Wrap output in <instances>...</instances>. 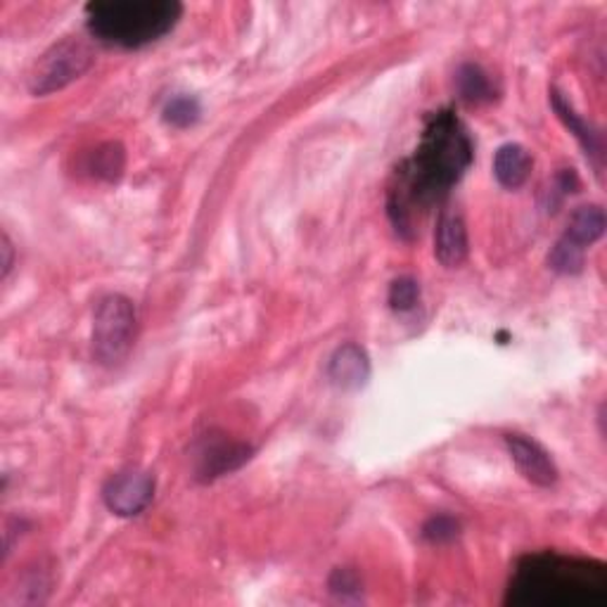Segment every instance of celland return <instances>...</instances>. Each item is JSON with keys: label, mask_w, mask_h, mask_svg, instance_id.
<instances>
[{"label": "cell", "mask_w": 607, "mask_h": 607, "mask_svg": "<svg viewBox=\"0 0 607 607\" xmlns=\"http://www.w3.org/2000/svg\"><path fill=\"white\" fill-rule=\"evenodd\" d=\"M472 140L454 112H437L430 116L420 146L394 176L390 188V218L396 232L410 238L413 218L428 212L454 188L472 164Z\"/></svg>", "instance_id": "obj_1"}, {"label": "cell", "mask_w": 607, "mask_h": 607, "mask_svg": "<svg viewBox=\"0 0 607 607\" xmlns=\"http://www.w3.org/2000/svg\"><path fill=\"white\" fill-rule=\"evenodd\" d=\"M510 607H605L607 567L562 553L524 555L506 593Z\"/></svg>", "instance_id": "obj_2"}, {"label": "cell", "mask_w": 607, "mask_h": 607, "mask_svg": "<svg viewBox=\"0 0 607 607\" xmlns=\"http://www.w3.org/2000/svg\"><path fill=\"white\" fill-rule=\"evenodd\" d=\"M180 15L178 0H96L86 5V27L100 43L136 50L169 34Z\"/></svg>", "instance_id": "obj_3"}, {"label": "cell", "mask_w": 607, "mask_h": 607, "mask_svg": "<svg viewBox=\"0 0 607 607\" xmlns=\"http://www.w3.org/2000/svg\"><path fill=\"white\" fill-rule=\"evenodd\" d=\"M138 314L134 302L124 294L100 300L93 320V352L100 364L114 366L126 358L136 342Z\"/></svg>", "instance_id": "obj_4"}, {"label": "cell", "mask_w": 607, "mask_h": 607, "mask_svg": "<svg viewBox=\"0 0 607 607\" xmlns=\"http://www.w3.org/2000/svg\"><path fill=\"white\" fill-rule=\"evenodd\" d=\"M90 64H93V53H90V48L84 41H79V38H67V41L50 48L48 53L36 62L29 79L31 93L34 96L55 93V90L79 79Z\"/></svg>", "instance_id": "obj_5"}, {"label": "cell", "mask_w": 607, "mask_h": 607, "mask_svg": "<svg viewBox=\"0 0 607 607\" xmlns=\"http://www.w3.org/2000/svg\"><path fill=\"white\" fill-rule=\"evenodd\" d=\"M252 454V446L228 439L226 434H206L195 446V477L200 482L218 480V477L240 470Z\"/></svg>", "instance_id": "obj_6"}, {"label": "cell", "mask_w": 607, "mask_h": 607, "mask_svg": "<svg viewBox=\"0 0 607 607\" xmlns=\"http://www.w3.org/2000/svg\"><path fill=\"white\" fill-rule=\"evenodd\" d=\"M154 496V477L143 470H124L114 475L102 489L105 506L119 518H136L143 513Z\"/></svg>", "instance_id": "obj_7"}, {"label": "cell", "mask_w": 607, "mask_h": 607, "mask_svg": "<svg viewBox=\"0 0 607 607\" xmlns=\"http://www.w3.org/2000/svg\"><path fill=\"white\" fill-rule=\"evenodd\" d=\"M506 446L513 463L536 486H553L558 482V468L548 451L524 434H506Z\"/></svg>", "instance_id": "obj_8"}, {"label": "cell", "mask_w": 607, "mask_h": 607, "mask_svg": "<svg viewBox=\"0 0 607 607\" xmlns=\"http://www.w3.org/2000/svg\"><path fill=\"white\" fill-rule=\"evenodd\" d=\"M328 378L342 392L361 390L370 378V358L366 349L354 342L342 344L338 352L330 356Z\"/></svg>", "instance_id": "obj_9"}, {"label": "cell", "mask_w": 607, "mask_h": 607, "mask_svg": "<svg viewBox=\"0 0 607 607\" xmlns=\"http://www.w3.org/2000/svg\"><path fill=\"white\" fill-rule=\"evenodd\" d=\"M434 256L446 268H458L468 260V228L458 214H442L434 232Z\"/></svg>", "instance_id": "obj_10"}, {"label": "cell", "mask_w": 607, "mask_h": 607, "mask_svg": "<svg viewBox=\"0 0 607 607\" xmlns=\"http://www.w3.org/2000/svg\"><path fill=\"white\" fill-rule=\"evenodd\" d=\"M534 160L529 150L520 143H506L501 146L494 154V176L503 188L518 190L527 184V178L532 176Z\"/></svg>", "instance_id": "obj_11"}, {"label": "cell", "mask_w": 607, "mask_h": 607, "mask_svg": "<svg viewBox=\"0 0 607 607\" xmlns=\"http://www.w3.org/2000/svg\"><path fill=\"white\" fill-rule=\"evenodd\" d=\"M551 105H553L555 112H558L560 122L574 134V138L579 140L581 148L586 150L589 157L596 160V166L600 169V160H603L600 134L596 131V128H591L584 119H581V116L574 112V108L562 98V93H558V90H551Z\"/></svg>", "instance_id": "obj_12"}, {"label": "cell", "mask_w": 607, "mask_h": 607, "mask_svg": "<svg viewBox=\"0 0 607 607\" xmlns=\"http://www.w3.org/2000/svg\"><path fill=\"white\" fill-rule=\"evenodd\" d=\"M603 232H605V212L598 204H586L574 210L562 238L567 242H572L574 248L586 250L593 242H598L603 238Z\"/></svg>", "instance_id": "obj_13"}, {"label": "cell", "mask_w": 607, "mask_h": 607, "mask_svg": "<svg viewBox=\"0 0 607 607\" xmlns=\"http://www.w3.org/2000/svg\"><path fill=\"white\" fill-rule=\"evenodd\" d=\"M456 88L458 96L470 105H482V102H492L496 98L494 84L480 64H463L456 72Z\"/></svg>", "instance_id": "obj_14"}, {"label": "cell", "mask_w": 607, "mask_h": 607, "mask_svg": "<svg viewBox=\"0 0 607 607\" xmlns=\"http://www.w3.org/2000/svg\"><path fill=\"white\" fill-rule=\"evenodd\" d=\"M90 172L102 180H116L124 172V148L119 143H108L93 152Z\"/></svg>", "instance_id": "obj_15"}, {"label": "cell", "mask_w": 607, "mask_h": 607, "mask_svg": "<svg viewBox=\"0 0 607 607\" xmlns=\"http://www.w3.org/2000/svg\"><path fill=\"white\" fill-rule=\"evenodd\" d=\"M548 266L555 270V274L577 276L584 270V250H579L572 242L560 238L548 254Z\"/></svg>", "instance_id": "obj_16"}, {"label": "cell", "mask_w": 607, "mask_h": 607, "mask_svg": "<svg viewBox=\"0 0 607 607\" xmlns=\"http://www.w3.org/2000/svg\"><path fill=\"white\" fill-rule=\"evenodd\" d=\"M200 102L190 96H178L174 98L169 105L164 108V122L172 124L176 128H186L192 126L200 119Z\"/></svg>", "instance_id": "obj_17"}, {"label": "cell", "mask_w": 607, "mask_h": 607, "mask_svg": "<svg viewBox=\"0 0 607 607\" xmlns=\"http://www.w3.org/2000/svg\"><path fill=\"white\" fill-rule=\"evenodd\" d=\"M418 300H420L418 282L408 276L396 278L390 286V294H387V302H390V306L399 314H406L410 308H416Z\"/></svg>", "instance_id": "obj_18"}, {"label": "cell", "mask_w": 607, "mask_h": 607, "mask_svg": "<svg viewBox=\"0 0 607 607\" xmlns=\"http://www.w3.org/2000/svg\"><path fill=\"white\" fill-rule=\"evenodd\" d=\"M460 534V524L451 515H434L422 527V536L430 544H448Z\"/></svg>", "instance_id": "obj_19"}, {"label": "cell", "mask_w": 607, "mask_h": 607, "mask_svg": "<svg viewBox=\"0 0 607 607\" xmlns=\"http://www.w3.org/2000/svg\"><path fill=\"white\" fill-rule=\"evenodd\" d=\"M330 591L342 600L358 598L361 596V579L354 570L340 567V570H334L332 577H330Z\"/></svg>", "instance_id": "obj_20"}, {"label": "cell", "mask_w": 607, "mask_h": 607, "mask_svg": "<svg viewBox=\"0 0 607 607\" xmlns=\"http://www.w3.org/2000/svg\"><path fill=\"white\" fill-rule=\"evenodd\" d=\"M0 252H3V278H8L12 268V242L8 238V232H3V248H0Z\"/></svg>", "instance_id": "obj_21"}]
</instances>
